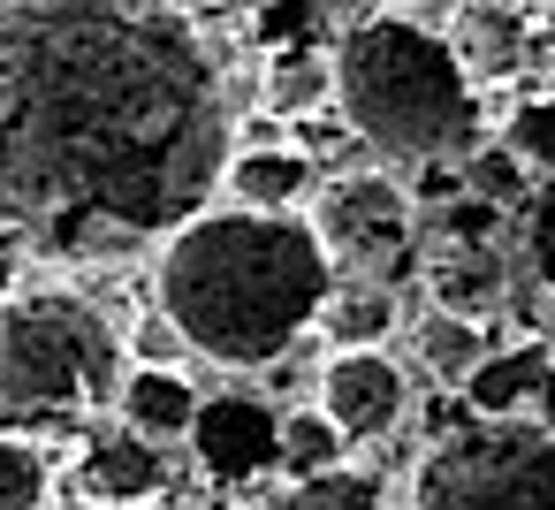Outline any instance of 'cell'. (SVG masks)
I'll return each mask as SVG.
<instances>
[{
	"instance_id": "5b68a950",
	"label": "cell",
	"mask_w": 555,
	"mask_h": 510,
	"mask_svg": "<svg viewBox=\"0 0 555 510\" xmlns=\"http://www.w3.org/2000/svg\"><path fill=\"white\" fill-rule=\"evenodd\" d=\"M403 510H555V434L472 419L411 464Z\"/></svg>"
},
{
	"instance_id": "3957f363",
	"label": "cell",
	"mask_w": 555,
	"mask_h": 510,
	"mask_svg": "<svg viewBox=\"0 0 555 510\" xmlns=\"http://www.w3.org/2000/svg\"><path fill=\"white\" fill-rule=\"evenodd\" d=\"M449 16V9H441ZM441 16L418 9H365L343 24L335 39V107L343 123L403 161V168H449L472 161L487 138V107L479 85L464 77V62L449 54Z\"/></svg>"
},
{
	"instance_id": "ffe728a7",
	"label": "cell",
	"mask_w": 555,
	"mask_h": 510,
	"mask_svg": "<svg viewBox=\"0 0 555 510\" xmlns=\"http://www.w3.org/2000/svg\"><path fill=\"white\" fill-rule=\"evenodd\" d=\"M282 510H380V480L335 464V472H320V480H289Z\"/></svg>"
},
{
	"instance_id": "d6986e66",
	"label": "cell",
	"mask_w": 555,
	"mask_h": 510,
	"mask_svg": "<svg viewBox=\"0 0 555 510\" xmlns=\"http://www.w3.org/2000/svg\"><path fill=\"white\" fill-rule=\"evenodd\" d=\"M343 449H350V442L320 419V404L297 411V419H282V464H289V480H320V472H335Z\"/></svg>"
},
{
	"instance_id": "4fadbf2b",
	"label": "cell",
	"mask_w": 555,
	"mask_h": 510,
	"mask_svg": "<svg viewBox=\"0 0 555 510\" xmlns=\"http://www.w3.org/2000/svg\"><path fill=\"white\" fill-rule=\"evenodd\" d=\"M122 426L130 434H145V442H183L191 426H198V411H206V396L191 388V373H145V366H130V381H122Z\"/></svg>"
},
{
	"instance_id": "7402d4cb",
	"label": "cell",
	"mask_w": 555,
	"mask_h": 510,
	"mask_svg": "<svg viewBox=\"0 0 555 510\" xmlns=\"http://www.w3.org/2000/svg\"><path fill=\"white\" fill-rule=\"evenodd\" d=\"M122 350H130V366H145V373H183L176 358H183V335L160 320V313H145L130 335H122Z\"/></svg>"
},
{
	"instance_id": "2e32d148",
	"label": "cell",
	"mask_w": 555,
	"mask_h": 510,
	"mask_svg": "<svg viewBox=\"0 0 555 510\" xmlns=\"http://www.w3.org/2000/svg\"><path fill=\"white\" fill-rule=\"evenodd\" d=\"M388 328H396V290L380 282H335L320 305V335H335V350H380Z\"/></svg>"
},
{
	"instance_id": "603a6c76",
	"label": "cell",
	"mask_w": 555,
	"mask_h": 510,
	"mask_svg": "<svg viewBox=\"0 0 555 510\" xmlns=\"http://www.w3.org/2000/svg\"><path fill=\"white\" fill-rule=\"evenodd\" d=\"M472 199H487V206H502V199H525V168H517V153H509V145H487V153H472Z\"/></svg>"
},
{
	"instance_id": "277c9868",
	"label": "cell",
	"mask_w": 555,
	"mask_h": 510,
	"mask_svg": "<svg viewBox=\"0 0 555 510\" xmlns=\"http://www.w3.org/2000/svg\"><path fill=\"white\" fill-rule=\"evenodd\" d=\"M122 381L130 350L92 297L62 282L0 297V434L31 442L85 426L92 411L122 404Z\"/></svg>"
},
{
	"instance_id": "e0dca14e",
	"label": "cell",
	"mask_w": 555,
	"mask_h": 510,
	"mask_svg": "<svg viewBox=\"0 0 555 510\" xmlns=\"http://www.w3.org/2000/svg\"><path fill=\"white\" fill-rule=\"evenodd\" d=\"M487 328H472V320H449V313H426L418 320V358H426V373L434 381H449V388H464L479 366H487Z\"/></svg>"
},
{
	"instance_id": "8fae6325",
	"label": "cell",
	"mask_w": 555,
	"mask_h": 510,
	"mask_svg": "<svg viewBox=\"0 0 555 510\" xmlns=\"http://www.w3.org/2000/svg\"><path fill=\"white\" fill-rule=\"evenodd\" d=\"M77 480L92 502H153L168 487V457H160V442H145L130 426H100L77 457Z\"/></svg>"
},
{
	"instance_id": "cb8c5ba5",
	"label": "cell",
	"mask_w": 555,
	"mask_h": 510,
	"mask_svg": "<svg viewBox=\"0 0 555 510\" xmlns=\"http://www.w3.org/2000/svg\"><path fill=\"white\" fill-rule=\"evenodd\" d=\"M532 267H540V282H555V176L532 199Z\"/></svg>"
},
{
	"instance_id": "9c48e42d",
	"label": "cell",
	"mask_w": 555,
	"mask_h": 510,
	"mask_svg": "<svg viewBox=\"0 0 555 510\" xmlns=\"http://www.w3.org/2000/svg\"><path fill=\"white\" fill-rule=\"evenodd\" d=\"M418 282H426V313L487 328L502 313V297H509V259L494 244H434L426 267H418Z\"/></svg>"
},
{
	"instance_id": "ba28073f",
	"label": "cell",
	"mask_w": 555,
	"mask_h": 510,
	"mask_svg": "<svg viewBox=\"0 0 555 510\" xmlns=\"http://www.w3.org/2000/svg\"><path fill=\"white\" fill-rule=\"evenodd\" d=\"M464 404H472V419H494V426H540V419H555V343L532 335V343L487 350V366L464 381Z\"/></svg>"
},
{
	"instance_id": "7a4b0ae2",
	"label": "cell",
	"mask_w": 555,
	"mask_h": 510,
	"mask_svg": "<svg viewBox=\"0 0 555 510\" xmlns=\"http://www.w3.org/2000/svg\"><path fill=\"white\" fill-rule=\"evenodd\" d=\"M327 290L335 267L305 214L214 206L153 259V313L183 335V350L229 373H259L289 343H305V328H320Z\"/></svg>"
},
{
	"instance_id": "7c38bea8",
	"label": "cell",
	"mask_w": 555,
	"mask_h": 510,
	"mask_svg": "<svg viewBox=\"0 0 555 510\" xmlns=\"http://www.w3.org/2000/svg\"><path fill=\"white\" fill-rule=\"evenodd\" d=\"M221 191H229L244 214H297V206H312V199H320L312 161H305L297 145H236V161H229Z\"/></svg>"
},
{
	"instance_id": "9a60e30c",
	"label": "cell",
	"mask_w": 555,
	"mask_h": 510,
	"mask_svg": "<svg viewBox=\"0 0 555 510\" xmlns=\"http://www.w3.org/2000/svg\"><path fill=\"white\" fill-rule=\"evenodd\" d=\"M335 107V54H312V47H282L267 62V115L274 123H305Z\"/></svg>"
},
{
	"instance_id": "ac0fdd59",
	"label": "cell",
	"mask_w": 555,
	"mask_h": 510,
	"mask_svg": "<svg viewBox=\"0 0 555 510\" xmlns=\"http://www.w3.org/2000/svg\"><path fill=\"white\" fill-rule=\"evenodd\" d=\"M47 495H54L47 449L24 434H0V510H47Z\"/></svg>"
},
{
	"instance_id": "52a82bcc",
	"label": "cell",
	"mask_w": 555,
	"mask_h": 510,
	"mask_svg": "<svg viewBox=\"0 0 555 510\" xmlns=\"http://www.w3.org/2000/svg\"><path fill=\"white\" fill-rule=\"evenodd\" d=\"M403 404H411V373L388 350H327V366H320V419L343 442L396 434Z\"/></svg>"
},
{
	"instance_id": "6da1fadb",
	"label": "cell",
	"mask_w": 555,
	"mask_h": 510,
	"mask_svg": "<svg viewBox=\"0 0 555 510\" xmlns=\"http://www.w3.org/2000/svg\"><path fill=\"white\" fill-rule=\"evenodd\" d=\"M229 161V77L191 9L0 0V237L62 259L168 244Z\"/></svg>"
},
{
	"instance_id": "30bf717a",
	"label": "cell",
	"mask_w": 555,
	"mask_h": 510,
	"mask_svg": "<svg viewBox=\"0 0 555 510\" xmlns=\"http://www.w3.org/2000/svg\"><path fill=\"white\" fill-rule=\"evenodd\" d=\"M441 31L472 85H509L532 54V9H449Z\"/></svg>"
},
{
	"instance_id": "d4e9b609",
	"label": "cell",
	"mask_w": 555,
	"mask_h": 510,
	"mask_svg": "<svg viewBox=\"0 0 555 510\" xmlns=\"http://www.w3.org/2000/svg\"><path fill=\"white\" fill-rule=\"evenodd\" d=\"M547 343H555V335H547Z\"/></svg>"
},
{
	"instance_id": "8992f818",
	"label": "cell",
	"mask_w": 555,
	"mask_h": 510,
	"mask_svg": "<svg viewBox=\"0 0 555 510\" xmlns=\"http://www.w3.org/2000/svg\"><path fill=\"white\" fill-rule=\"evenodd\" d=\"M305 221L343 282L396 290L418 259V214H411V191L396 176H335V183H320Z\"/></svg>"
},
{
	"instance_id": "44dd1931",
	"label": "cell",
	"mask_w": 555,
	"mask_h": 510,
	"mask_svg": "<svg viewBox=\"0 0 555 510\" xmlns=\"http://www.w3.org/2000/svg\"><path fill=\"white\" fill-rule=\"evenodd\" d=\"M509 153H517V168L532 176V168H547L555 176V92H532L517 115H509V138H502Z\"/></svg>"
},
{
	"instance_id": "5bb4252c",
	"label": "cell",
	"mask_w": 555,
	"mask_h": 510,
	"mask_svg": "<svg viewBox=\"0 0 555 510\" xmlns=\"http://www.w3.org/2000/svg\"><path fill=\"white\" fill-rule=\"evenodd\" d=\"M191 442H198V457L214 472H251V464L282 457V426L259 404H206L198 426H191Z\"/></svg>"
}]
</instances>
